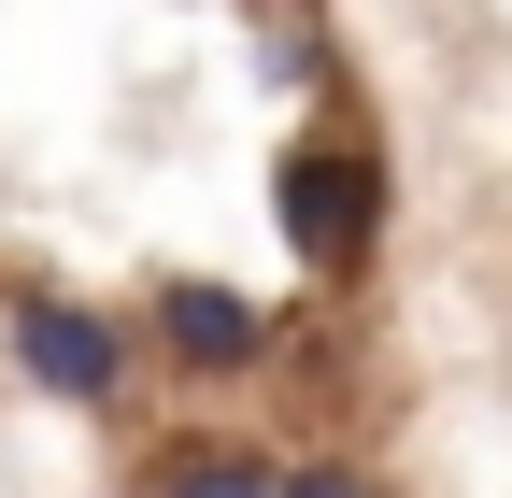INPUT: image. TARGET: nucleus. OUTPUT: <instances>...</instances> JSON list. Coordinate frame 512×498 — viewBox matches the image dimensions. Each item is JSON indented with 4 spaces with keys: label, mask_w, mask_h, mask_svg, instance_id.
<instances>
[{
    "label": "nucleus",
    "mask_w": 512,
    "mask_h": 498,
    "mask_svg": "<svg viewBox=\"0 0 512 498\" xmlns=\"http://www.w3.org/2000/svg\"><path fill=\"white\" fill-rule=\"evenodd\" d=\"M0 356H15L43 399H72V413H128V385H143V342H128L100 299H72V285H15L0 299Z\"/></svg>",
    "instance_id": "f257e3e1"
},
{
    "label": "nucleus",
    "mask_w": 512,
    "mask_h": 498,
    "mask_svg": "<svg viewBox=\"0 0 512 498\" xmlns=\"http://www.w3.org/2000/svg\"><path fill=\"white\" fill-rule=\"evenodd\" d=\"M271 228L299 242V271H356L370 228H384V157L342 143V129L285 143V171H271Z\"/></svg>",
    "instance_id": "f03ea898"
},
{
    "label": "nucleus",
    "mask_w": 512,
    "mask_h": 498,
    "mask_svg": "<svg viewBox=\"0 0 512 498\" xmlns=\"http://www.w3.org/2000/svg\"><path fill=\"white\" fill-rule=\"evenodd\" d=\"M143 356L185 370V385H256V370H271V314H256L242 285H214V271H171L143 299Z\"/></svg>",
    "instance_id": "7ed1b4c3"
},
{
    "label": "nucleus",
    "mask_w": 512,
    "mask_h": 498,
    "mask_svg": "<svg viewBox=\"0 0 512 498\" xmlns=\"http://www.w3.org/2000/svg\"><path fill=\"white\" fill-rule=\"evenodd\" d=\"M157 498H271V456H256V442H171L157 456Z\"/></svg>",
    "instance_id": "20e7f679"
},
{
    "label": "nucleus",
    "mask_w": 512,
    "mask_h": 498,
    "mask_svg": "<svg viewBox=\"0 0 512 498\" xmlns=\"http://www.w3.org/2000/svg\"><path fill=\"white\" fill-rule=\"evenodd\" d=\"M271 498H384L356 456H271Z\"/></svg>",
    "instance_id": "39448f33"
}]
</instances>
